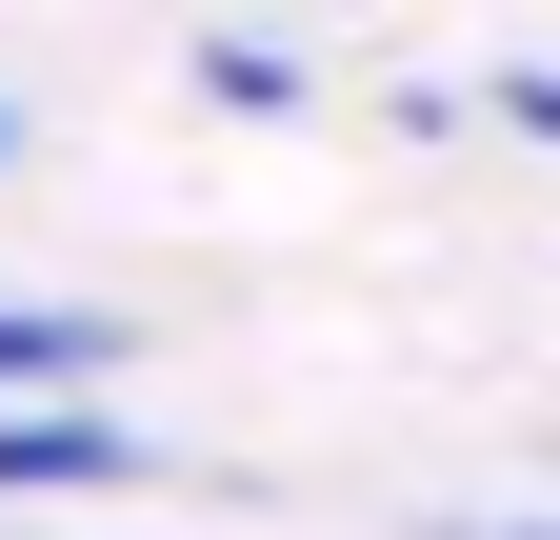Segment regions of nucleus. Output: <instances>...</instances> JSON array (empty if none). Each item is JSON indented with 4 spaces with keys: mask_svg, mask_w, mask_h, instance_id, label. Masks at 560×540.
I'll return each mask as SVG.
<instances>
[{
    "mask_svg": "<svg viewBox=\"0 0 560 540\" xmlns=\"http://www.w3.org/2000/svg\"><path fill=\"white\" fill-rule=\"evenodd\" d=\"M101 481H140L101 400H0V501H101Z\"/></svg>",
    "mask_w": 560,
    "mask_h": 540,
    "instance_id": "f257e3e1",
    "label": "nucleus"
},
{
    "mask_svg": "<svg viewBox=\"0 0 560 540\" xmlns=\"http://www.w3.org/2000/svg\"><path fill=\"white\" fill-rule=\"evenodd\" d=\"M200 101H241V120H280V101H301V60H280V40H200Z\"/></svg>",
    "mask_w": 560,
    "mask_h": 540,
    "instance_id": "7ed1b4c3",
    "label": "nucleus"
},
{
    "mask_svg": "<svg viewBox=\"0 0 560 540\" xmlns=\"http://www.w3.org/2000/svg\"><path fill=\"white\" fill-rule=\"evenodd\" d=\"M0 161H21V120H0Z\"/></svg>",
    "mask_w": 560,
    "mask_h": 540,
    "instance_id": "20e7f679",
    "label": "nucleus"
},
{
    "mask_svg": "<svg viewBox=\"0 0 560 540\" xmlns=\"http://www.w3.org/2000/svg\"><path fill=\"white\" fill-rule=\"evenodd\" d=\"M101 380H120L101 301H0V400H101Z\"/></svg>",
    "mask_w": 560,
    "mask_h": 540,
    "instance_id": "f03ea898",
    "label": "nucleus"
}]
</instances>
